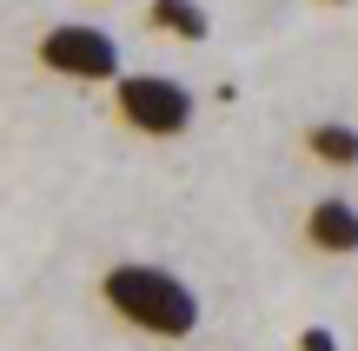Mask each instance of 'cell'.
Returning a JSON list of instances; mask_svg holds the SVG:
<instances>
[{
  "label": "cell",
  "instance_id": "1",
  "mask_svg": "<svg viewBox=\"0 0 358 351\" xmlns=\"http://www.w3.org/2000/svg\"><path fill=\"white\" fill-rule=\"evenodd\" d=\"M100 299H106V312L120 325L146 331V338H192L199 331V292L186 278H173L166 265H146V259L106 265Z\"/></svg>",
  "mask_w": 358,
  "mask_h": 351
},
{
  "label": "cell",
  "instance_id": "2",
  "mask_svg": "<svg viewBox=\"0 0 358 351\" xmlns=\"http://www.w3.org/2000/svg\"><path fill=\"white\" fill-rule=\"evenodd\" d=\"M40 66L47 73H60V80H87V87H100V80H127L120 73V40L106 33V27H87V20H60V27H47L40 33Z\"/></svg>",
  "mask_w": 358,
  "mask_h": 351
},
{
  "label": "cell",
  "instance_id": "3",
  "mask_svg": "<svg viewBox=\"0 0 358 351\" xmlns=\"http://www.w3.org/2000/svg\"><path fill=\"white\" fill-rule=\"evenodd\" d=\"M113 106L140 140H179L192 126V93L166 73H127L113 87Z\"/></svg>",
  "mask_w": 358,
  "mask_h": 351
},
{
  "label": "cell",
  "instance_id": "4",
  "mask_svg": "<svg viewBox=\"0 0 358 351\" xmlns=\"http://www.w3.org/2000/svg\"><path fill=\"white\" fill-rule=\"evenodd\" d=\"M306 246L325 252V259H352L358 252V206L352 199H319L306 212Z\"/></svg>",
  "mask_w": 358,
  "mask_h": 351
},
{
  "label": "cell",
  "instance_id": "5",
  "mask_svg": "<svg viewBox=\"0 0 358 351\" xmlns=\"http://www.w3.org/2000/svg\"><path fill=\"white\" fill-rule=\"evenodd\" d=\"M306 153L319 159V166H358V126H345V119H312L306 126Z\"/></svg>",
  "mask_w": 358,
  "mask_h": 351
},
{
  "label": "cell",
  "instance_id": "6",
  "mask_svg": "<svg viewBox=\"0 0 358 351\" xmlns=\"http://www.w3.org/2000/svg\"><path fill=\"white\" fill-rule=\"evenodd\" d=\"M146 20H153L159 33L186 40V47H199V40L213 33V20H206V7H199V0H146Z\"/></svg>",
  "mask_w": 358,
  "mask_h": 351
},
{
  "label": "cell",
  "instance_id": "7",
  "mask_svg": "<svg viewBox=\"0 0 358 351\" xmlns=\"http://www.w3.org/2000/svg\"><path fill=\"white\" fill-rule=\"evenodd\" d=\"M299 351H338V338L325 325H306V331H299Z\"/></svg>",
  "mask_w": 358,
  "mask_h": 351
},
{
  "label": "cell",
  "instance_id": "8",
  "mask_svg": "<svg viewBox=\"0 0 358 351\" xmlns=\"http://www.w3.org/2000/svg\"><path fill=\"white\" fill-rule=\"evenodd\" d=\"M325 7H345V0H325Z\"/></svg>",
  "mask_w": 358,
  "mask_h": 351
}]
</instances>
